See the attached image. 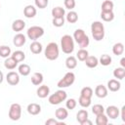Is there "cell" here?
<instances>
[{"label":"cell","mask_w":125,"mask_h":125,"mask_svg":"<svg viewBox=\"0 0 125 125\" xmlns=\"http://www.w3.org/2000/svg\"><path fill=\"white\" fill-rule=\"evenodd\" d=\"M91 32H92V35H93V37L96 41L103 40L104 37V24L99 21H93L92 24H91Z\"/></svg>","instance_id":"6da1fadb"},{"label":"cell","mask_w":125,"mask_h":125,"mask_svg":"<svg viewBox=\"0 0 125 125\" xmlns=\"http://www.w3.org/2000/svg\"><path fill=\"white\" fill-rule=\"evenodd\" d=\"M44 55H45V58L49 61L57 60L60 55V49H59L58 44L55 42H50L45 48Z\"/></svg>","instance_id":"7a4b0ae2"},{"label":"cell","mask_w":125,"mask_h":125,"mask_svg":"<svg viewBox=\"0 0 125 125\" xmlns=\"http://www.w3.org/2000/svg\"><path fill=\"white\" fill-rule=\"evenodd\" d=\"M61 48H62V50L64 54L70 55L74 51V40H73V38L68 34L63 35L61 38Z\"/></svg>","instance_id":"3957f363"},{"label":"cell","mask_w":125,"mask_h":125,"mask_svg":"<svg viewBox=\"0 0 125 125\" xmlns=\"http://www.w3.org/2000/svg\"><path fill=\"white\" fill-rule=\"evenodd\" d=\"M73 39L79 44L80 48L85 49L86 47H88L89 43H90V39L88 37V35L85 33V31L83 29H76L73 33Z\"/></svg>","instance_id":"277c9868"},{"label":"cell","mask_w":125,"mask_h":125,"mask_svg":"<svg viewBox=\"0 0 125 125\" xmlns=\"http://www.w3.org/2000/svg\"><path fill=\"white\" fill-rule=\"evenodd\" d=\"M66 98H67V94H66L65 91H63V90H58L57 92H55L54 94H52L51 96H49L48 102L51 104L56 105V104H60L63 101H65Z\"/></svg>","instance_id":"5b68a950"},{"label":"cell","mask_w":125,"mask_h":125,"mask_svg":"<svg viewBox=\"0 0 125 125\" xmlns=\"http://www.w3.org/2000/svg\"><path fill=\"white\" fill-rule=\"evenodd\" d=\"M74 81H75V74H74L73 72L69 71V72H66V73L64 74V76H63L61 80L58 81L57 86H58L59 88H61V89L66 88V87L71 86V85L74 83Z\"/></svg>","instance_id":"8992f818"},{"label":"cell","mask_w":125,"mask_h":125,"mask_svg":"<svg viewBox=\"0 0 125 125\" xmlns=\"http://www.w3.org/2000/svg\"><path fill=\"white\" fill-rule=\"evenodd\" d=\"M26 35L30 40L35 41L44 35V28L41 26H38V25L30 26L26 31Z\"/></svg>","instance_id":"52a82bcc"},{"label":"cell","mask_w":125,"mask_h":125,"mask_svg":"<svg viewBox=\"0 0 125 125\" xmlns=\"http://www.w3.org/2000/svg\"><path fill=\"white\" fill-rule=\"evenodd\" d=\"M21 116V106L20 104L14 103L9 109V118L13 121H18Z\"/></svg>","instance_id":"ba28073f"},{"label":"cell","mask_w":125,"mask_h":125,"mask_svg":"<svg viewBox=\"0 0 125 125\" xmlns=\"http://www.w3.org/2000/svg\"><path fill=\"white\" fill-rule=\"evenodd\" d=\"M104 111L106 113L105 115L110 119H116L120 115V109L115 105H108L106 109H104Z\"/></svg>","instance_id":"9c48e42d"},{"label":"cell","mask_w":125,"mask_h":125,"mask_svg":"<svg viewBox=\"0 0 125 125\" xmlns=\"http://www.w3.org/2000/svg\"><path fill=\"white\" fill-rule=\"evenodd\" d=\"M6 80H7L8 84H10L12 86H16L20 83V75L18 72L10 71L6 75Z\"/></svg>","instance_id":"30bf717a"},{"label":"cell","mask_w":125,"mask_h":125,"mask_svg":"<svg viewBox=\"0 0 125 125\" xmlns=\"http://www.w3.org/2000/svg\"><path fill=\"white\" fill-rule=\"evenodd\" d=\"M36 13H37V10L33 5H27L23 9V15L27 19L34 18L36 16Z\"/></svg>","instance_id":"8fae6325"},{"label":"cell","mask_w":125,"mask_h":125,"mask_svg":"<svg viewBox=\"0 0 125 125\" xmlns=\"http://www.w3.org/2000/svg\"><path fill=\"white\" fill-rule=\"evenodd\" d=\"M25 42H26V37L22 33H18L13 38V43L16 47H21L25 44Z\"/></svg>","instance_id":"7c38bea8"},{"label":"cell","mask_w":125,"mask_h":125,"mask_svg":"<svg viewBox=\"0 0 125 125\" xmlns=\"http://www.w3.org/2000/svg\"><path fill=\"white\" fill-rule=\"evenodd\" d=\"M55 115H56V118L59 120V121H63L67 118L68 116V111L67 109H65L64 107H59L58 109H56L55 111Z\"/></svg>","instance_id":"4fadbf2b"},{"label":"cell","mask_w":125,"mask_h":125,"mask_svg":"<svg viewBox=\"0 0 125 125\" xmlns=\"http://www.w3.org/2000/svg\"><path fill=\"white\" fill-rule=\"evenodd\" d=\"M95 95L100 99L105 98L107 96V88L104 85H98L95 88Z\"/></svg>","instance_id":"5bb4252c"},{"label":"cell","mask_w":125,"mask_h":125,"mask_svg":"<svg viewBox=\"0 0 125 125\" xmlns=\"http://www.w3.org/2000/svg\"><path fill=\"white\" fill-rule=\"evenodd\" d=\"M36 94H37V96L39 98L44 99V98H46V97L49 96V94H50V88L47 85H41V86L38 87V89L36 91Z\"/></svg>","instance_id":"9a60e30c"},{"label":"cell","mask_w":125,"mask_h":125,"mask_svg":"<svg viewBox=\"0 0 125 125\" xmlns=\"http://www.w3.org/2000/svg\"><path fill=\"white\" fill-rule=\"evenodd\" d=\"M120 87H121V84H120V82L117 79H110L107 82V89L109 91H111V92L119 91Z\"/></svg>","instance_id":"2e32d148"},{"label":"cell","mask_w":125,"mask_h":125,"mask_svg":"<svg viewBox=\"0 0 125 125\" xmlns=\"http://www.w3.org/2000/svg\"><path fill=\"white\" fill-rule=\"evenodd\" d=\"M27 112L31 115H37L41 112V106L38 104H35V103H32V104H29L27 105Z\"/></svg>","instance_id":"e0dca14e"},{"label":"cell","mask_w":125,"mask_h":125,"mask_svg":"<svg viewBox=\"0 0 125 125\" xmlns=\"http://www.w3.org/2000/svg\"><path fill=\"white\" fill-rule=\"evenodd\" d=\"M24 27H25V22H24V21H22V20H21V19L14 21L13 23H12V29H13L14 31H16V32L21 31Z\"/></svg>","instance_id":"ac0fdd59"},{"label":"cell","mask_w":125,"mask_h":125,"mask_svg":"<svg viewBox=\"0 0 125 125\" xmlns=\"http://www.w3.org/2000/svg\"><path fill=\"white\" fill-rule=\"evenodd\" d=\"M84 62L89 68H94L99 64V60L95 56H88L87 59L84 61Z\"/></svg>","instance_id":"d6986e66"},{"label":"cell","mask_w":125,"mask_h":125,"mask_svg":"<svg viewBox=\"0 0 125 125\" xmlns=\"http://www.w3.org/2000/svg\"><path fill=\"white\" fill-rule=\"evenodd\" d=\"M29 49H30V51H31L32 54L38 55V54H40V53L42 52L43 47H42V44H41L40 42H38V41L35 40V41H33V42L30 44Z\"/></svg>","instance_id":"ffe728a7"},{"label":"cell","mask_w":125,"mask_h":125,"mask_svg":"<svg viewBox=\"0 0 125 125\" xmlns=\"http://www.w3.org/2000/svg\"><path fill=\"white\" fill-rule=\"evenodd\" d=\"M43 79H44V77H43V74L41 72H34L31 76V82L35 86L41 85L43 82Z\"/></svg>","instance_id":"44dd1931"},{"label":"cell","mask_w":125,"mask_h":125,"mask_svg":"<svg viewBox=\"0 0 125 125\" xmlns=\"http://www.w3.org/2000/svg\"><path fill=\"white\" fill-rule=\"evenodd\" d=\"M18 62H16L11 56L10 57H8V58H6V60H5V62H4V66L7 68V69H10V70H12V69H15L16 68V66L18 65Z\"/></svg>","instance_id":"7402d4cb"},{"label":"cell","mask_w":125,"mask_h":125,"mask_svg":"<svg viewBox=\"0 0 125 125\" xmlns=\"http://www.w3.org/2000/svg\"><path fill=\"white\" fill-rule=\"evenodd\" d=\"M65 66L68 68V69H73L77 66V60L75 57L73 56H69L66 58L65 60Z\"/></svg>","instance_id":"603a6c76"},{"label":"cell","mask_w":125,"mask_h":125,"mask_svg":"<svg viewBox=\"0 0 125 125\" xmlns=\"http://www.w3.org/2000/svg\"><path fill=\"white\" fill-rule=\"evenodd\" d=\"M18 70H19V74H21V75H22V76H27V75H29V73H30V71H31L30 66H29L28 64H26V63H21V64H20L19 67H18Z\"/></svg>","instance_id":"cb8c5ba5"},{"label":"cell","mask_w":125,"mask_h":125,"mask_svg":"<svg viewBox=\"0 0 125 125\" xmlns=\"http://www.w3.org/2000/svg\"><path fill=\"white\" fill-rule=\"evenodd\" d=\"M52 16L53 18H63L65 15V11L62 7H55L52 9Z\"/></svg>","instance_id":"d4e9b609"},{"label":"cell","mask_w":125,"mask_h":125,"mask_svg":"<svg viewBox=\"0 0 125 125\" xmlns=\"http://www.w3.org/2000/svg\"><path fill=\"white\" fill-rule=\"evenodd\" d=\"M86 119H88V111L86 109H80L76 114V120L78 123L82 124Z\"/></svg>","instance_id":"484cf974"},{"label":"cell","mask_w":125,"mask_h":125,"mask_svg":"<svg viewBox=\"0 0 125 125\" xmlns=\"http://www.w3.org/2000/svg\"><path fill=\"white\" fill-rule=\"evenodd\" d=\"M11 57H12L16 62H21L24 61V59H25V54H24L22 51H21V50H17V51H15V52L11 55Z\"/></svg>","instance_id":"4316f807"},{"label":"cell","mask_w":125,"mask_h":125,"mask_svg":"<svg viewBox=\"0 0 125 125\" xmlns=\"http://www.w3.org/2000/svg\"><path fill=\"white\" fill-rule=\"evenodd\" d=\"M124 52V45L120 42L118 43H115L112 47V53L115 55V56H120L122 55Z\"/></svg>","instance_id":"83f0119b"},{"label":"cell","mask_w":125,"mask_h":125,"mask_svg":"<svg viewBox=\"0 0 125 125\" xmlns=\"http://www.w3.org/2000/svg\"><path fill=\"white\" fill-rule=\"evenodd\" d=\"M101 18L104 21H112L114 19V13L113 11H108V12H103L101 13Z\"/></svg>","instance_id":"f1b7e54d"},{"label":"cell","mask_w":125,"mask_h":125,"mask_svg":"<svg viewBox=\"0 0 125 125\" xmlns=\"http://www.w3.org/2000/svg\"><path fill=\"white\" fill-rule=\"evenodd\" d=\"M111 57L109 56V55H107V54H104V55H102L101 56V58H100V60H99V63H101L102 65H104V66H107V65H109L110 63H111Z\"/></svg>","instance_id":"f546056e"},{"label":"cell","mask_w":125,"mask_h":125,"mask_svg":"<svg viewBox=\"0 0 125 125\" xmlns=\"http://www.w3.org/2000/svg\"><path fill=\"white\" fill-rule=\"evenodd\" d=\"M114 4L110 0H104L102 3V11L103 12H108V11H113Z\"/></svg>","instance_id":"4dcf8cb0"},{"label":"cell","mask_w":125,"mask_h":125,"mask_svg":"<svg viewBox=\"0 0 125 125\" xmlns=\"http://www.w3.org/2000/svg\"><path fill=\"white\" fill-rule=\"evenodd\" d=\"M113 76L118 80H122L125 77V68L124 67H117L113 70Z\"/></svg>","instance_id":"1f68e13d"},{"label":"cell","mask_w":125,"mask_h":125,"mask_svg":"<svg viewBox=\"0 0 125 125\" xmlns=\"http://www.w3.org/2000/svg\"><path fill=\"white\" fill-rule=\"evenodd\" d=\"M96 124L97 125H106L107 122H108V117L104 114V113H102V114H99V115H96Z\"/></svg>","instance_id":"d6a6232c"},{"label":"cell","mask_w":125,"mask_h":125,"mask_svg":"<svg viewBox=\"0 0 125 125\" xmlns=\"http://www.w3.org/2000/svg\"><path fill=\"white\" fill-rule=\"evenodd\" d=\"M78 21V15L76 12L74 11H70L69 13H67L66 15V21H68L69 23H75Z\"/></svg>","instance_id":"836d02e7"},{"label":"cell","mask_w":125,"mask_h":125,"mask_svg":"<svg viewBox=\"0 0 125 125\" xmlns=\"http://www.w3.org/2000/svg\"><path fill=\"white\" fill-rule=\"evenodd\" d=\"M11 56V48L6 45L0 46V57L2 58H8Z\"/></svg>","instance_id":"e575fe53"},{"label":"cell","mask_w":125,"mask_h":125,"mask_svg":"<svg viewBox=\"0 0 125 125\" xmlns=\"http://www.w3.org/2000/svg\"><path fill=\"white\" fill-rule=\"evenodd\" d=\"M89 56V53H88V51L86 50V49H80L78 52H77V54H76V58L80 61V62H84L86 59H87V57Z\"/></svg>","instance_id":"d590c367"},{"label":"cell","mask_w":125,"mask_h":125,"mask_svg":"<svg viewBox=\"0 0 125 125\" xmlns=\"http://www.w3.org/2000/svg\"><path fill=\"white\" fill-rule=\"evenodd\" d=\"M78 103L82 107H89L91 105V99L83 97V96H80L79 99H78Z\"/></svg>","instance_id":"8d00e7d4"},{"label":"cell","mask_w":125,"mask_h":125,"mask_svg":"<svg viewBox=\"0 0 125 125\" xmlns=\"http://www.w3.org/2000/svg\"><path fill=\"white\" fill-rule=\"evenodd\" d=\"M80 96H83V97H86V98H92L93 96V89L91 87H84L82 88L81 92H80Z\"/></svg>","instance_id":"74e56055"},{"label":"cell","mask_w":125,"mask_h":125,"mask_svg":"<svg viewBox=\"0 0 125 125\" xmlns=\"http://www.w3.org/2000/svg\"><path fill=\"white\" fill-rule=\"evenodd\" d=\"M92 112L95 114V115H99V114H102V113H104V107L102 105V104H94L93 107H92Z\"/></svg>","instance_id":"f35d334b"},{"label":"cell","mask_w":125,"mask_h":125,"mask_svg":"<svg viewBox=\"0 0 125 125\" xmlns=\"http://www.w3.org/2000/svg\"><path fill=\"white\" fill-rule=\"evenodd\" d=\"M52 23L56 27H61L64 24V18H53Z\"/></svg>","instance_id":"ab89813d"},{"label":"cell","mask_w":125,"mask_h":125,"mask_svg":"<svg viewBox=\"0 0 125 125\" xmlns=\"http://www.w3.org/2000/svg\"><path fill=\"white\" fill-rule=\"evenodd\" d=\"M76 104H77V102H76L74 99H68V100H66V102H65V106H66V108H67V109H70V110L74 109V108L76 107Z\"/></svg>","instance_id":"60d3db41"},{"label":"cell","mask_w":125,"mask_h":125,"mask_svg":"<svg viewBox=\"0 0 125 125\" xmlns=\"http://www.w3.org/2000/svg\"><path fill=\"white\" fill-rule=\"evenodd\" d=\"M48 0H34V4L39 9H45L48 6Z\"/></svg>","instance_id":"b9f144b4"},{"label":"cell","mask_w":125,"mask_h":125,"mask_svg":"<svg viewBox=\"0 0 125 125\" xmlns=\"http://www.w3.org/2000/svg\"><path fill=\"white\" fill-rule=\"evenodd\" d=\"M45 124H46V125H60V124H62V125H64V122H62V121H59L58 119L50 118V119L46 120Z\"/></svg>","instance_id":"7bdbcfd3"},{"label":"cell","mask_w":125,"mask_h":125,"mask_svg":"<svg viewBox=\"0 0 125 125\" xmlns=\"http://www.w3.org/2000/svg\"><path fill=\"white\" fill-rule=\"evenodd\" d=\"M64 7L71 11L75 7V0H64Z\"/></svg>","instance_id":"ee69618b"},{"label":"cell","mask_w":125,"mask_h":125,"mask_svg":"<svg viewBox=\"0 0 125 125\" xmlns=\"http://www.w3.org/2000/svg\"><path fill=\"white\" fill-rule=\"evenodd\" d=\"M121 119L123 122H125V105H123L121 108Z\"/></svg>","instance_id":"f6af8a7d"},{"label":"cell","mask_w":125,"mask_h":125,"mask_svg":"<svg viewBox=\"0 0 125 125\" xmlns=\"http://www.w3.org/2000/svg\"><path fill=\"white\" fill-rule=\"evenodd\" d=\"M81 125H92V121H90L89 119H86Z\"/></svg>","instance_id":"bcb514c9"},{"label":"cell","mask_w":125,"mask_h":125,"mask_svg":"<svg viewBox=\"0 0 125 125\" xmlns=\"http://www.w3.org/2000/svg\"><path fill=\"white\" fill-rule=\"evenodd\" d=\"M120 64H121V67H124L125 68V58H122L120 60Z\"/></svg>","instance_id":"7dc6e473"},{"label":"cell","mask_w":125,"mask_h":125,"mask_svg":"<svg viewBox=\"0 0 125 125\" xmlns=\"http://www.w3.org/2000/svg\"><path fill=\"white\" fill-rule=\"evenodd\" d=\"M3 79H4V75H3V72L0 70V84L3 82Z\"/></svg>","instance_id":"c3c4849f"},{"label":"cell","mask_w":125,"mask_h":125,"mask_svg":"<svg viewBox=\"0 0 125 125\" xmlns=\"http://www.w3.org/2000/svg\"><path fill=\"white\" fill-rule=\"evenodd\" d=\"M0 8H1V6H0Z\"/></svg>","instance_id":"681fc988"}]
</instances>
